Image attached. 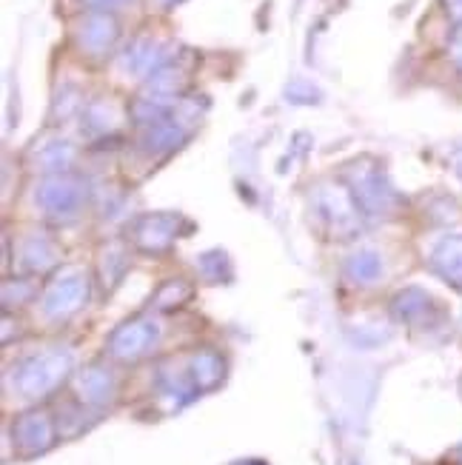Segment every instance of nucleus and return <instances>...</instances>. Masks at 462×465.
Listing matches in <instances>:
<instances>
[{"label": "nucleus", "mask_w": 462, "mask_h": 465, "mask_svg": "<svg viewBox=\"0 0 462 465\" xmlns=\"http://www.w3.org/2000/svg\"><path fill=\"white\" fill-rule=\"evenodd\" d=\"M229 272V260H226V254H206L203 257V272L211 277V280H220V272Z\"/></svg>", "instance_id": "4be33fe9"}, {"label": "nucleus", "mask_w": 462, "mask_h": 465, "mask_svg": "<svg viewBox=\"0 0 462 465\" xmlns=\"http://www.w3.org/2000/svg\"><path fill=\"white\" fill-rule=\"evenodd\" d=\"M351 189H354V203L369 212V214H388L397 203V194L388 186V180L379 174L374 166H357L349 172Z\"/></svg>", "instance_id": "39448f33"}, {"label": "nucleus", "mask_w": 462, "mask_h": 465, "mask_svg": "<svg viewBox=\"0 0 462 465\" xmlns=\"http://www.w3.org/2000/svg\"><path fill=\"white\" fill-rule=\"evenodd\" d=\"M317 209L323 212V217L329 220L334 232H343L346 226L354 223V203L343 192L323 189L317 194Z\"/></svg>", "instance_id": "ddd939ff"}, {"label": "nucleus", "mask_w": 462, "mask_h": 465, "mask_svg": "<svg viewBox=\"0 0 462 465\" xmlns=\"http://www.w3.org/2000/svg\"><path fill=\"white\" fill-rule=\"evenodd\" d=\"M189 377L194 382L197 391H209L214 389L220 380H223V357L214 354V351H200L192 357V366H189Z\"/></svg>", "instance_id": "4468645a"}, {"label": "nucleus", "mask_w": 462, "mask_h": 465, "mask_svg": "<svg viewBox=\"0 0 462 465\" xmlns=\"http://www.w3.org/2000/svg\"><path fill=\"white\" fill-rule=\"evenodd\" d=\"M434 269L454 286H462V237H448L439 242L434 252Z\"/></svg>", "instance_id": "2eb2a0df"}, {"label": "nucleus", "mask_w": 462, "mask_h": 465, "mask_svg": "<svg viewBox=\"0 0 462 465\" xmlns=\"http://www.w3.org/2000/svg\"><path fill=\"white\" fill-rule=\"evenodd\" d=\"M89 300V277L80 269H66L57 280L49 282L44 294V314L49 320H66L72 317L84 302Z\"/></svg>", "instance_id": "f03ea898"}, {"label": "nucleus", "mask_w": 462, "mask_h": 465, "mask_svg": "<svg viewBox=\"0 0 462 465\" xmlns=\"http://www.w3.org/2000/svg\"><path fill=\"white\" fill-rule=\"evenodd\" d=\"M20 257H24V266L29 272H46L49 266H54L57 252H54V246H52L46 237L34 234V237H29L24 242V249H20Z\"/></svg>", "instance_id": "dca6fc26"}, {"label": "nucleus", "mask_w": 462, "mask_h": 465, "mask_svg": "<svg viewBox=\"0 0 462 465\" xmlns=\"http://www.w3.org/2000/svg\"><path fill=\"white\" fill-rule=\"evenodd\" d=\"M160 4H163L166 9H172V6H177V4H180V0H160Z\"/></svg>", "instance_id": "393cba45"}, {"label": "nucleus", "mask_w": 462, "mask_h": 465, "mask_svg": "<svg viewBox=\"0 0 462 465\" xmlns=\"http://www.w3.org/2000/svg\"><path fill=\"white\" fill-rule=\"evenodd\" d=\"M74 386H77L80 402H86V406H106V402L112 400V394H114V377L106 369L89 366V369H84L77 374Z\"/></svg>", "instance_id": "9d476101"}, {"label": "nucleus", "mask_w": 462, "mask_h": 465, "mask_svg": "<svg viewBox=\"0 0 462 465\" xmlns=\"http://www.w3.org/2000/svg\"><path fill=\"white\" fill-rule=\"evenodd\" d=\"M69 371H72V357L66 351L37 354L15 369V389L32 400L46 397L69 377Z\"/></svg>", "instance_id": "f257e3e1"}, {"label": "nucleus", "mask_w": 462, "mask_h": 465, "mask_svg": "<svg viewBox=\"0 0 462 465\" xmlns=\"http://www.w3.org/2000/svg\"><path fill=\"white\" fill-rule=\"evenodd\" d=\"M428 309H431V297L426 292H419V289H406L403 294H397V300H394L397 317L406 320V322H417Z\"/></svg>", "instance_id": "f3484780"}, {"label": "nucleus", "mask_w": 462, "mask_h": 465, "mask_svg": "<svg viewBox=\"0 0 462 465\" xmlns=\"http://www.w3.org/2000/svg\"><path fill=\"white\" fill-rule=\"evenodd\" d=\"M160 340V326L149 317H137L123 322L112 337H109V354L114 360L134 362L140 357H146Z\"/></svg>", "instance_id": "20e7f679"}, {"label": "nucleus", "mask_w": 462, "mask_h": 465, "mask_svg": "<svg viewBox=\"0 0 462 465\" xmlns=\"http://www.w3.org/2000/svg\"><path fill=\"white\" fill-rule=\"evenodd\" d=\"M172 57H174L172 44H160V40H134L126 52H120V69L140 74V77H152L154 72L163 69Z\"/></svg>", "instance_id": "0eeeda50"}, {"label": "nucleus", "mask_w": 462, "mask_h": 465, "mask_svg": "<svg viewBox=\"0 0 462 465\" xmlns=\"http://www.w3.org/2000/svg\"><path fill=\"white\" fill-rule=\"evenodd\" d=\"M77 46L84 49L86 54L92 57H100V54H106L112 46H114V40H117V24L103 15V12H92L84 24L77 26Z\"/></svg>", "instance_id": "6e6552de"}, {"label": "nucleus", "mask_w": 462, "mask_h": 465, "mask_svg": "<svg viewBox=\"0 0 462 465\" xmlns=\"http://www.w3.org/2000/svg\"><path fill=\"white\" fill-rule=\"evenodd\" d=\"M379 272H383V262H379V257L374 252H359L346 262V274L354 282H374L379 277Z\"/></svg>", "instance_id": "a211bd4d"}, {"label": "nucleus", "mask_w": 462, "mask_h": 465, "mask_svg": "<svg viewBox=\"0 0 462 465\" xmlns=\"http://www.w3.org/2000/svg\"><path fill=\"white\" fill-rule=\"evenodd\" d=\"M186 86V72L183 69H172V66H163L160 72H154L149 77V86L143 92L146 100H152V104L169 109L174 100L180 97V92H183Z\"/></svg>", "instance_id": "9b49d317"}, {"label": "nucleus", "mask_w": 462, "mask_h": 465, "mask_svg": "<svg viewBox=\"0 0 462 465\" xmlns=\"http://www.w3.org/2000/svg\"><path fill=\"white\" fill-rule=\"evenodd\" d=\"M192 297V286L183 280H166L160 292L154 294V309L166 312V309H174V306H183V302Z\"/></svg>", "instance_id": "aec40b11"}, {"label": "nucleus", "mask_w": 462, "mask_h": 465, "mask_svg": "<svg viewBox=\"0 0 462 465\" xmlns=\"http://www.w3.org/2000/svg\"><path fill=\"white\" fill-rule=\"evenodd\" d=\"M74 157V149L66 143V140H54V143H46L44 149H40L34 154V160L40 163V169H49V172H60L66 169L72 163Z\"/></svg>", "instance_id": "6ab92c4d"}, {"label": "nucleus", "mask_w": 462, "mask_h": 465, "mask_svg": "<svg viewBox=\"0 0 462 465\" xmlns=\"http://www.w3.org/2000/svg\"><path fill=\"white\" fill-rule=\"evenodd\" d=\"M446 4H448V15L462 24V0H446Z\"/></svg>", "instance_id": "b1692460"}, {"label": "nucleus", "mask_w": 462, "mask_h": 465, "mask_svg": "<svg viewBox=\"0 0 462 465\" xmlns=\"http://www.w3.org/2000/svg\"><path fill=\"white\" fill-rule=\"evenodd\" d=\"M84 4V9L89 12H114V9H123V6H132L134 0H80Z\"/></svg>", "instance_id": "412c9836"}, {"label": "nucleus", "mask_w": 462, "mask_h": 465, "mask_svg": "<svg viewBox=\"0 0 462 465\" xmlns=\"http://www.w3.org/2000/svg\"><path fill=\"white\" fill-rule=\"evenodd\" d=\"M186 140V129L174 124V120H160V124L146 126L143 137H140V149L146 154H169Z\"/></svg>", "instance_id": "f8f14e48"}, {"label": "nucleus", "mask_w": 462, "mask_h": 465, "mask_svg": "<svg viewBox=\"0 0 462 465\" xmlns=\"http://www.w3.org/2000/svg\"><path fill=\"white\" fill-rule=\"evenodd\" d=\"M12 437H15V446L20 449V454H26V457L44 454L54 442V422L49 420L46 411H26L15 420Z\"/></svg>", "instance_id": "423d86ee"}, {"label": "nucleus", "mask_w": 462, "mask_h": 465, "mask_svg": "<svg viewBox=\"0 0 462 465\" xmlns=\"http://www.w3.org/2000/svg\"><path fill=\"white\" fill-rule=\"evenodd\" d=\"M86 186L72 177H49L37 186L34 203L54 220H72L84 209Z\"/></svg>", "instance_id": "7ed1b4c3"}, {"label": "nucleus", "mask_w": 462, "mask_h": 465, "mask_svg": "<svg viewBox=\"0 0 462 465\" xmlns=\"http://www.w3.org/2000/svg\"><path fill=\"white\" fill-rule=\"evenodd\" d=\"M177 214H149L134 226V240L143 252H166L177 237Z\"/></svg>", "instance_id": "1a4fd4ad"}, {"label": "nucleus", "mask_w": 462, "mask_h": 465, "mask_svg": "<svg viewBox=\"0 0 462 465\" xmlns=\"http://www.w3.org/2000/svg\"><path fill=\"white\" fill-rule=\"evenodd\" d=\"M451 60L462 69V26H459V29L454 32V37H451Z\"/></svg>", "instance_id": "5701e85b"}, {"label": "nucleus", "mask_w": 462, "mask_h": 465, "mask_svg": "<svg viewBox=\"0 0 462 465\" xmlns=\"http://www.w3.org/2000/svg\"><path fill=\"white\" fill-rule=\"evenodd\" d=\"M459 169H462V149H459Z\"/></svg>", "instance_id": "a878e982"}, {"label": "nucleus", "mask_w": 462, "mask_h": 465, "mask_svg": "<svg viewBox=\"0 0 462 465\" xmlns=\"http://www.w3.org/2000/svg\"><path fill=\"white\" fill-rule=\"evenodd\" d=\"M243 465H260V462H243Z\"/></svg>", "instance_id": "bb28decb"}]
</instances>
